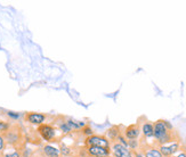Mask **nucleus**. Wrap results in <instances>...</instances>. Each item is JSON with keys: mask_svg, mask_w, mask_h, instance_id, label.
Returning a JSON list of instances; mask_svg holds the SVG:
<instances>
[{"mask_svg": "<svg viewBox=\"0 0 186 157\" xmlns=\"http://www.w3.org/2000/svg\"><path fill=\"white\" fill-rule=\"evenodd\" d=\"M85 133H86V134H91V130L88 127V129H86V130H85Z\"/></svg>", "mask_w": 186, "mask_h": 157, "instance_id": "dca6fc26", "label": "nucleus"}, {"mask_svg": "<svg viewBox=\"0 0 186 157\" xmlns=\"http://www.w3.org/2000/svg\"><path fill=\"white\" fill-rule=\"evenodd\" d=\"M27 121L33 123V124H41L45 121V116L42 114H37V113H32L27 116Z\"/></svg>", "mask_w": 186, "mask_h": 157, "instance_id": "6e6552de", "label": "nucleus"}, {"mask_svg": "<svg viewBox=\"0 0 186 157\" xmlns=\"http://www.w3.org/2000/svg\"><path fill=\"white\" fill-rule=\"evenodd\" d=\"M88 152L95 157H109L110 149L103 147H97V146H90L88 147Z\"/></svg>", "mask_w": 186, "mask_h": 157, "instance_id": "7ed1b4c3", "label": "nucleus"}, {"mask_svg": "<svg viewBox=\"0 0 186 157\" xmlns=\"http://www.w3.org/2000/svg\"><path fill=\"white\" fill-rule=\"evenodd\" d=\"M6 157H20V155L17 152H13V154H7Z\"/></svg>", "mask_w": 186, "mask_h": 157, "instance_id": "ddd939ff", "label": "nucleus"}, {"mask_svg": "<svg viewBox=\"0 0 186 157\" xmlns=\"http://www.w3.org/2000/svg\"><path fill=\"white\" fill-rule=\"evenodd\" d=\"M160 149V152L162 154V156H170L178 149V145L177 143H172L170 146H161Z\"/></svg>", "mask_w": 186, "mask_h": 157, "instance_id": "0eeeda50", "label": "nucleus"}, {"mask_svg": "<svg viewBox=\"0 0 186 157\" xmlns=\"http://www.w3.org/2000/svg\"><path fill=\"white\" fill-rule=\"evenodd\" d=\"M4 148V139L0 137V150Z\"/></svg>", "mask_w": 186, "mask_h": 157, "instance_id": "2eb2a0df", "label": "nucleus"}, {"mask_svg": "<svg viewBox=\"0 0 186 157\" xmlns=\"http://www.w3.org/2000/svg\"><path fill=\"white\" fill-rule=\"evenodd\" d=\"M62 129L64 132H70V130H71V127H70V125L67 127V125H65V124H63L62 125Z\"/></svg>", "mask_w": 186, "mask_h": 157, "instance_id": "f8f14e48", "label": "nucleus"}, {"mask_svg": "<svg viewBox=\"0 0 186 157\" xmlns=\"http://www.w3.org/2000/svg\"><path fill=\"white\" fill-rule=\"evenodd\" d=\"M39 133L41 134V137L46 140H52L53 138L55 137V130L53 129L50 125H46L43 124L41 127H39Z\"/></svg>", "mask_w": 186, "mask_h": 157, "instance_id": "20e7f679", "label": "nucleus"}, {"mask_svg": "<svg viewBox=\"0 0 186 157\" xmlns=\"http://www.w3.org/2000/svg\"><path fill=\"white\" fill-rule=\"evenodd\" d=\"M6 129H7V124L0 123V130H6Z\"/></svg>", "mask_w": 186, "mask_h": 157, "instance_id": "4468645a", "label": "nucleus"}, {"mask_svg": "<svg viewBox=\"0 0 186 157\" xmlns=\"http://www.w3.org/2000/svg\"><path fill=\"white\" fill-rule=\"evenodd\" d=\"M43 152H45L47 157H58L59 156V150L56 149L55 147H53V146H46L45 149H43Z\"/></svg>", "mask_w": 186, "mask_h": 157, "instance_id": "1a4fd4ad", "label": "nucleus"}, {"mask_svg": "<svg viewBox=\"0 0 186 157\" xmlns=\"http://www.w3.org/2000/svg\"><path fill=\"white\" fill-rule=\"evenodd\" d=\"M171 125L165 121H158L153 127V136L160 143L169 142L171 139L170 130Z\"/></svg>", "mask_w": 186, "mask_h": 157, "instance_id": "f257e3e1", "label": "nucleus"}, {"mask_svg": "<svg viewBox=\"0 0 186 157\" xmlns=\"http://www.w3.org/2000/svg\"><path fill=\"white\" fill-rule=\"evenodd\" d=\"M136 157H144V156H143V155H140V154H137V156Z\"/></svg>", "mask_w": 186, "mask_h": 157, "instance_id": "6ab92c4d", "label": "nucleus"}, {"mask_svg": "<svg viewBox=\"0 0 186 157\" xmlns=\"http://www.w3.org/2000/svg\"><path fill=\"white\" fill-rule=\"evenodd\" d=\"M113 152L115 157H131V152L120 143H115L113 146Z\"/></svg>", "mask_w": 186, "mask_h": 157, "instance_id": "39448f33", "label": "nucleus"}, {"mask_svg": "<svg viewBox=\"0 0 186 157\" xmlns=\"http://www.w3.org/2000/svg\"><path fill=\"white\" fill-rule=\"evenodd\" d=\"M145 157H162V154L158 149L150 148V149L145 150Z\"/></svg>", "mask_w": 186, "mask_h": 157, "instance_id": "9d476101", "label": "nucleus"}, {"mask_svg": "<svg viewBox=\"0 0 186 157\" xmlns=\"http://www.w3.org/2000/svg\"><path fill=\"white\" fill-rule=\"evenodd\" d=\"M86 143L89 147L90 146H97V147H103L106 148V149H109L110 147L109 140H106V138L101 137V136H91V137H89L86 140Z\"/></svg>", "mask_w": 186, "mask_h": 157, "instance_id": "f03ea898", "label": "nucleus"}, {"mask_svg": "<svg viewBox=\"0 0 186 157\" xmlns=\"http://www.w3.org/2000/svg\"><path fill=\"white\" fill-rule=\"evenodd\" d=\"M143 133L146 137H152L153 136V125L151 123H145L143 127Z\"/></svg>", "mask_w": 186, "mask_h": 157, "instance_id": "9b49d317", "label": "nucleus"}, {"mask_svg": "<svg viewBox=\"0 0 186 157\" xmlns=\"http://www.w3.org/2000/svg\"><path fill=\"white\" fill-rule=\"evenodd\" d=\"M176 157H186V154L185 152H181V154H179L178 156H176Z\"/></svg>", "mask_w": 186, "mask_h": 157, "instance_id": "f3484780", "label": "nucleus"}, {"mask_svg": "<svg viewBox=\"0 0 186 157\" xmlns=\"http://www.w3.org/2000/svg\"><path fill=\"white\" fill-rule=\"evenodd\" d=\"M138 134H140V127L138 125H130V127H127V130H126V137L130 139V140H134L136 138L138 137Z\"/></svg>", "mask_w": 186, "mask_h": 157, "instance_id": "423d86ee", "label": "nucleus"}, {"mask_svg": "<svg viewBox=\"0 0 186 157\" xmlns=\"http://www.w3.org/2000/svg\"><path fill=\"white\" fill-rule=\"evenodd\" d=\"M9 116H13V117H18V115H16V114H13V113H9Z\"/></svg>", "mask_w": 186, "mask_h": 157, "instance_id": "a211bd4d", "label": "nucleus"}]
</instances>
